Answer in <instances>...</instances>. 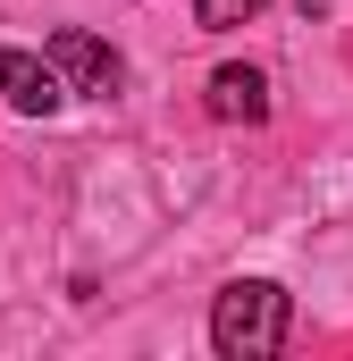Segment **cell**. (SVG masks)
I'll return each mask as SVG.
<instances>
[{"mask_svg": "<svg viewBox=\"0 0 353 361\" xmlns=\"http://www.w3.org/2000/svg\"><path fill=\"white\" fill-rule=\"evenodd\" d=\"M286 319H294V302H286L277 277H236V286H219V302H210V345L227 361H269L286 345Z\"/></svg>", "mask_w": 353, "mask_h": 361, "instance_id": "obj_1", "label": "cell"}, {"mask_svg": "<svg viewBox=\"0 0 353 361\" xmlns=\"http://www.w3.org/2000/svg\"><path fill=\"white\" fill-rule=\"evenodd\" d=\"M261 8H269V0H193V17H202L210 34H227V25H253Z\"/></svg>", "mask_w": 353, "mask_h": 361, "instance_id": "obj_5", "label": "cell"}, {"mask_svg": "<svg viewBox=\"0 0 353 361\" xmlns=\"http://www.w3.org/2000/svg\"><path fill=\"white\" fill-rule=\"evenodd\" d=\"M210 118H227V126H261L269 118V76L261 68H210Z\"/></svg>", "mask_w": 353, "mask_h": 361, "instance_id": "obj_4", "label": "cell"}, {"mask_svg": "<svg viewBox=\"0 0 353 361\" xmlns=\"http://www.w3.org/2000/svg\"><path fill=\"white\" fill-rule=\"evenodd\" d=\"M42 59L59 68V85H68V92H92V101H109V92L126 85V68H118V51H109V42H92L85 25H59V34L42 42Z\"/></svg>", "mask_w": 353, "mask_h": 361, "instance_id": "obj_2", "label": "cell"}, {"mask_svg": "<svg viewBox=\"0 0 353 361\" xmlns=\"http://www.w3.org/2000/svg\"><path fill=\"white\" fill-rule=\"evenodd\" d=\"M0 101L17 109V118H51L59 101H68V85H59V68L42 59V51H0Z\"/></svg>", "mask_w": 353, "mask_h": 361, "instance_id": "obj_3", "label": "cell"}]
</instances>
